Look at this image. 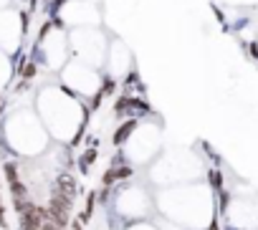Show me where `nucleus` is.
I'll return each mask as SVG.
<instances>
[{
	"label": "nucleus",
	"instance_id": "obj_6",
	"mask_svg": "<svg viewBox=\"0 0 258 230\" xmlns=\"http://www.w3.org/2000/svg\"><path fill=\"white\" fill-rule=\"evenodd\" d=\"M99 21H101V13L89 0H63V3L56 6V23L63 26L66 31L99 26Z\"/></svg>",
	"mask_w": 258,
	"mask_h": 230
},
{
	"label": "nucleus",
	"instance_id": "obj_8",
	"mask_svg": "<svg viewBox=\"0 0 258 230\" xmlns=\"http://www.w3.org/2000/svg\"><path fill=\"white\" fill-rule=\"evenodd\" d=\"M104 71H106V81H121L129 71H132V53H129L126 43H121L119 38L109 41L106 48V58H104Z\"/></svg>",
	"mask_w": 258,
	"mask_h": 230
},
{
	"label": "nucleus",
	"instance_id": "obj_1",
	"mask_svg": "<svg viewBox=\"0 0 258 230\" xmlns=\"http://www.w3.org/2000/svg\"><path fill=\"white\" fill-rule=\"evenodd\" d=\"M36 114L43 122L46 132H51L63 142L76 139L86 122L84 101L71 91H66L61 84H46L36 94Z\"/></svg>",
	"mask_w": 258,
	"mask_h": 230
},
{
	"label": "nucleus",
	"instance_id": "obj_2",
	"mask_svg": "<svg viewBox=\"0 0 258 230\" xmlns=\"http://www.w3.org/2000/svg\"><path fill=\"white\" fill-rule=\"evenodd\" d=\"M6 142L16 155H41L48 144V132L43 122L38 119V114L31 109H18L13 111L6 122Z\"/></svg>",
	"mask_w": 258,
	"mask_h": 230
},
{
	"label": "nucleus",
	"instance_id": "obj_7",
	"mask_svg": "<svg viewBox=\"0 0 258 230\" xmlns=\"http://www.w3.org/2000/svg\"><path fill=\"white\" fill-rule=\"evenodd\" d=\"M23 31H26V23H23V16L18 11H13V8L0 11V51L13 56L21 48Z\"/></svg>",
	"mask_w": 258,
	"mask_h": 230
},
{
	"label": "nucleus",
	"instance_id": "obj_9",
	"mask_svg": "<svg viewBox=\"0 0 258 230\" xmlns=\"http://www.w3.org/2000/svg\"><path fill=\"white\" fill-rule=\"evenodd\" d=\"M11 79H13V63H11V53L0 51V94H3V91L8 89Z\"/></svg>",
	"mask_w": 258,
	"mask_h": 230
},
{
	"label": "nucleus",
	"instance_id": "obj_4",
	"mask_svg": "<svg viewBox=\"0 0 258 230\" xmlns=\"http://www.w3.org/2000/svg\"><path fill=\"white\" fill-rule=\"evenodd\" d=\"M58 81L66 91H71L74 96H79L81 101L84 99H96L104 89V73L94 66H86L76 58H69L63 63V68L58 71Z\"/></svg>",
	"mask_w": 258,
	"mask_h": 230
},
{
	"label": "nucleus",
	"instance_id": "obj_10",
	"mask_svg": "<svg viewBox=\"0 0 258 230\" xmlns=\"http://www.w3.org/2000/svg\"><path fill=\"white\" fill-rule=\"evenodd\" d=\"M6 8H13V0H0V11H6Z\"/></svg>",
	"mask_w": 258,
	"mask_h": 230
},
{
	"label": "nucleus",
	"instance_id": "obj_3",
	"mask_svg": "<svg viewBox=\"0 0 258 230\" xmlns=\"http://www.w3.org/2000/svg\"><path fill=\"white\" fill-rule=\"evenodd\" d=\"M106 48H109V36L99 26L69 31V53H71V58H76L86 66H94L101 71L104 58H106Z\"/></svg>",
	"mask_w": 258,
	"mask_h": 230
},
{
	"label": "nucleus",
	"instance_id": "obj_5",
	"mask_svg": "<svg viewBox=\"0 0 258 230\" xmlns=\"http://www.w3.org/2000/svg\"><path fill=\"white\" fill-rule=\"evenodd\" d=\"M69 58H71V53H69V31L63 26H58V23L46 26L43 33L38 36V46H36L38 68L58 73Z\"/></svg>",
	"mask_w": 258,
	"mask_h": 230
}]
</instances>
